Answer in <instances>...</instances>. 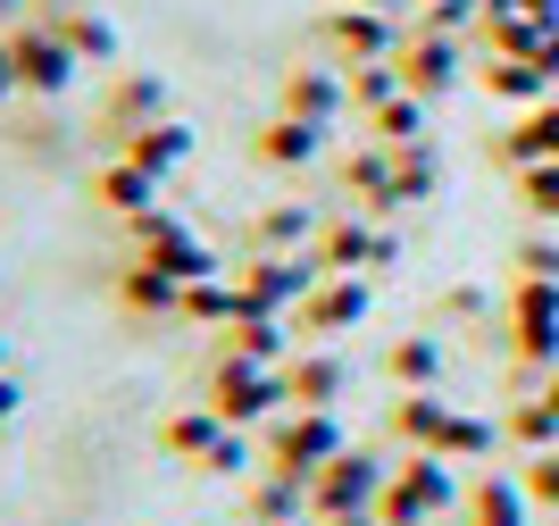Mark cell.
<instances>
[{"label": "cell", "instance_id": "ba28073f", "mask_svg": "<svg viewBox=\"0 0 559 526\" xmlns=\"http://www.w3.org/2000/svg\"><path fill=\"white\" fill-rule=\"evenodd\" d=\"M393 426H401V435H409V443H418V452H443V435H451V410H443V401H435V393H401Z\"/></svg>", "mask_w": 559, "mask_h": 526}, {"label": "cell", "instance_id": "6da1fadb", "mask_svg": "<svg viewBox=\"0 0 559 526\" xmlns=\"http://www.w3.org/2000/svg\"><path fill=\"white\" fill-rule=\"evenodd\" d=\"M284 401H293V385H284V367H267V360H242V351H217V376H210V410L226 418V426H259V418H276Z\"/></svg>", "mask_w": 559, "mask_h": 526}, {"label": "cell", "instance_id": "7a4b0ae2", "mask_svg": "<svg viewBox=\"0 0 559 526\" xmlns=\"http://www.w3.org/2000/svg\"><path fill=\"white\" fill-rule=\"evenodd\" d=\"M343 452L350 443H343V426H334V410H293V418L267 426V468H276V477H309L318 484V468L343 459Z\"/></svg>", "mask_w": 559, "mask_h": 526}, {"label": "cell", "instance_id": "52a82bcc", "mask_svg": "<svg viewBox=\"0 0 559 526\" xmlns=\"http://www.w3.org/2000/svg\"><path fill=\"white\" fill-rule=\"evenodd\" d=\"M301 510H318L309 502V477H276V468H267V477L251 484V518L259 526H301Z\"/></svg>", "mask_w": 559, "mask_h": 526}, {"label": "cell", "instance_id": "9c48e42d", "mask_svg": "<svg viewBox=\"0 0 559 526\" xmlns=\"http://www.w3.org/2000/svg\"><path fill=\"white\" fill-rule=\"evenodd\" d=\"M334 101H343V92H334V75H301V84L284 92V117H309V126H326Z\"/></svg>", "mask_w": 559, "mask_h": 526}, {"label": "cell", "instance_id": "4fadbf2b", "mask_svg": "<svg viewBox=\"0 0 559 526\" xmlns=\"http://www.w3.org/2000/svg\"><path fill=\"white\" fill-rule=\"evenodd\" d=\"M0 376H9V343H0Z\"/></svg>", "mask_w": 559, "mask_h": 526}, {"label": "cell", "instance_id": "5b68a950", "mask_svg": "<svg viewBox=\"0 0 559 526\" xmlns=\"http://www.w3.org/2000/svg\"><path fill=\"white\" fill-rule=\"evenodd\" d=\"M359 318H368V284H359V276H318V293L293 309V335H301V343H334V335L359 326Z\"/></svg>", "mask_w": 559, "mask_h": 526}, {"label": "cell", "instance_id": "277c9868", "mask_svg": "<svg viewBox=\"0 0 559 526\" xmlns=\"http://www.w3.org/2000/svg\"><path fill=\"white\" fill-rule=\"evenodd\" d=\"M435 510H451V459H443V452H418L409 468H393V484H384L376 518H384V526H426Z\"/></svg>", "mask_w": 559, "mask_h": 526}, {"label": "cell", "instance_id": "8fae6325", "mask_svg": "<svg viewBox=\"0 0 559 526\" xmlns=\"http://www.w3.org/2000/svg\"><path fill=\"white\" fill-rule=\"evenodd\" d=\"M476 526H518V493L510 484H476Z\"/></svg>", "mask_w": 559, "mask_h": 526}, {"label": "cell", "instance_id": "8992f818", "mask_svg": "<svg viewBox=\"0 0 559 526\" xmlns=\"http://www.w3.org/2000/svg\"><path fill=\"white\" fill-rule=\"evenodd\" d=\"M284 385H293V410H334L343 401V360L334 351H293Z\"/></svg>", "mask_w": 559, "mask_h": 526}, {"label": "cell", "instance_id": "7c38bea8", "mask_svg": "<svg viewBox=\"0 0 559 526\" xmlns=\"http://www.w3.org/2000/svg\"><path fill=\"white\" fill-rule=\"evenodd\" d=\"M0 68H9V59H0ZM9 84H17V75H0V92H9Z\"/></svg>", "mask_w": 559, "mask_h": 526}, {"label": "cell", "instance_id": "30bf717a", "mask_svg": "<svg viewBox=\"0 0 559 526\" xmlns=\"http://www.w3.org/2000/svg\"><path fill=\"white\" fill-rule=\"evenodd\" d=\"M435 367H443V351L426 343V335H418V343H401V351H393V376H401V385H435Z\"/></svg>", "mask_w": 559, "mask_h": 526}, {"label": "cell", "instance_id": "3957f363", "mask_svg": "<svg viewBox=\"0 0 559 526\" xmlns=\"http://www.w3.org/2000/svg\"><path fill=\"white\" fill-rule=\"evenodd\" d=\"M384 468H376V452H343L318 468V484H309V502H318V518H376V502H384Z\"/></svg>", "mask_w": 559, "mask_h": 526}]
</instances>
